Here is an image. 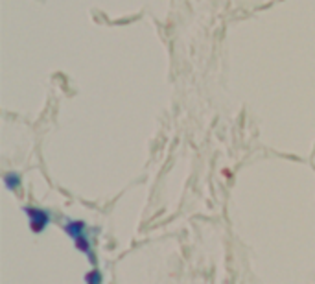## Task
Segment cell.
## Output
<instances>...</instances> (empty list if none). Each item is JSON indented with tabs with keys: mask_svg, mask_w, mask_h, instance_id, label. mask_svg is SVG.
<instances>
[{
	"mask_svg": "<svg viewBox=\"0 0 315 284\" xmlns=\"http://www.w3.org/2000/svg\"><path fill=\"white\" fill-rule=\"evenodd\" d=\"M6 185L9 187V189H13V187H19V175H15V174L6 175Z\"/></svg>",
	"mask_w": 315,
	"mask_h": 284,
	"instance_id": "277c9868",
	"label": "cell"
},
{
	"mask_svg": "<svg viewBox=\"0 0 315 284\" xmlns=\"http://www.w3.org/2000/svg\"><path fill=\"white\" fill-rule=\"evenodd\" d=\"M24 212L28 214L29 227H31L33 233H41L50 223V216H48L46 211H41V209H24Z\"/></svg>",
	"mask_w": 315,
	"mask_h": 284,
	"instance_id": "6da1fadb",
	"label": "cell"
},
{
	"mask_svg": "<svg viewBox=\"0 0 315 284\" xmlns=\"http://www.w3.org/2000/svg\"><path fill=\"white\" fill-rule=\"evenodd\" d=\"M65 233L72 238V240H76L78 236H81V234H85V229H87V225L83 223V221H68V223H65Z\"/></svg>",
	"mask_w": 315,
	"mask_h": 284,
	"instance_id": "7a4b0ae2",
	"label": "cell"
},
{
	"mask_svg": "<svg viewBox=\"0 0 315 284\" xmlns=\"http://www.w3.org/2000/svg\"><path fill=\"white\" fill-rule=\"evenodd\" d=\"M102 281H103V275L100 270H92L85 275V283L87 284H102Z\"/></svg>",
	"mask_w": 315,
	"mask_h": 284,
	"instance_id": "3957f363",
	"label": "cell"
}]
</instances>
